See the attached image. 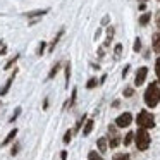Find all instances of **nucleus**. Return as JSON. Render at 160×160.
<instances>
[{
	"mask_svg": "<svg viewBox=\"0 0 160 160\" xmlns=\"http://www.w3.org/2000/svg\"><path fill=\"white\" fill-rule=\"evenodd\" d=\"M93 126H95V122H93V119H88L86 121V124H84V129H83V134L84 136H88L91 131H93Z\"/></svg>",
	"mask_w": 160,
	"mask_h": 160,
	"instance_id": "obj_11",
	"label": "nucleus"
},
{
	"mask_svg": "<svg viewBox=\"0 0 160 160\" xmlns=\"http://www.w3.org/2000/svg\"><path fill=\"white\" fill-rule=\"evenodd\" d=\"M0 47H4V42H0Z\"/></svg>",
	"mask_w": 160,
	"mask_h": 160,
	"instance_id": "obj_36",
	"label": "nucleus"
},
{
	"mask_svg": "<svg viewBox=\"0 0 160 160\" xmlns=\"http://www.w3.org/2000/svg\"><path fill=\"white\" fill-rule=\"evenodd\" d=\"M146 76H148V67H139L136 76H134V86H141L145 83Z\"/></svg>",
	"mask_w": 160,
	"mask_h": 160,
	"instance_id": "obj_5",
	"label": "nucleus"
},
{
	"mask_svg": "<svg viewBox=\"0 0 160 160\" xmlns=\"http://www.w3.org/2000/svg\"><path fill=\"white\" fill-rule=\"evenodd\" d=\"M128 72H129V66H126V67H124V71H122V78L128 76Z\"/></svg>",
	"mask_w": 160,
	"mask_h": 160,
	"instance_id": "obj_33",
	"label": "nucleus"
},
{
	"mask_svg": "<svg viewBox=\"0 0 160 160\" xmlns=\"http://www.w3.org/2000/svg\"><path fill=\"white\" fill-rule=\"evenodd\" d=\"M122 53V45L119 43V45H115V57H121Z\"/></svg>",
	"mask_w": 160,
	"mask_h": 160,
	"instance_id": "obj_29",
	"label": "nucleus"
},
{
	"mask_svg": "<svg viewBox=\"0 0 160 160\" xmlns=\"http://www.w3.org/2000/svg\"><path fill=\"white\" fill-rule=\"evenodd\" d=\"M48 107V98H45V102H43V108Z\"/></svg>",
	"mask_w": 160,
	"mask_h": 160,
	"instance_id": "obj_35",
	"label": "nucleus"
},
{
	"mask_svg": "<svg viewBox=\"0 0 160 160\" xmlns=\"http://www.w3.org/2000/svg\"><path fill=\"white\" fill-rule=\"evenodd\" d=\"M16 136H18V129L14 128V129H12V131L7 134V136H5V139L2 141V146H7L9 143H12V141H14V138H16Z\"/></svg>",
	"mask_w": 160,
	"mask_h": 160,
	"instance_id": "obj_10",
	"label": "nucleus"
},
{
	"mask_svg": "<svg viewBox=\"0 0 160 160\" xmlns=\"http://www.w3.org/2000/svg\"><path fill=\"white\" fill-rule=\"evenodd\" d=\"M97 146H98V150L103 153L105 150H107V138H100V139L97 141Z\"/></svg>",
	"mask_w": 160,
	"mask_h": 160,
	"instance_id": "obj_14",
	"label": "nucleus"
},
{
	"mask_svg": "<svg viewBox=\"0 0 160 160\" xmlns=\"http://www.w3.org/2000/svg\"><path fill=\"white\" fill-rule=\"evenodd\" d=\"M143 2H145V0H143Z\"/></svg>",
	"mask_w": 160,
	"mask_h": 160,
	"instance_id": "obj_37",
	"label": "nucleus"
},
{
	"mask_svg": "<svg viewBox=\"0 0 160 160\" xmlns=\"http://www.w3.org/2000/svg\"><path fill=\"white\" fill-rule=\"evenodd\" d=\"M59 69H60V62H55L53 67L50 69V72H48V79H53V78L57 76V72H59Z\"/></svg>",
	"mask_w": 160,
	"mask_h": 160,
	"instance_id": "obj_13",
	"label": "nucleus"
},
{
	"mask_svg": "<svg viewBox=\"0 0 160 160\" xmlns=\"http://www.w3.org/2000/svg\"><path fill=\"white\" fill-rule=\"evenodd\" d=\"M71 138H72V131H66V134H64V143H71Z\"/></svg>",
	"mask_w": 160,
	"mask_h": 160,
	"instance_id": "obj_27",
	"label": "nucleus"
},
{
	"mask_svg": "<svg viewBox=\"0 0 160 160\" xmlns=\"http://www.w3.org/2000/svg\"><path fill=\"white\" fill-rule=\"evenodd\" d=\"M132 93H134L132 88H126V90H124V97H132Z\"/></svg>",
	"mask_w": 160,
	"mask_h": 160,
	"instance_id": "obj_30",
	"label": "nucleus"
},
{
	"mask_svg": "<svg viewBox=\"0 0 160 160\" xmlns=\"http://www.w3.org/2000/svg\"><path fill=\"white\" fill-rule=\"evenodd\" d=\"M62 35H64V28H62V29H60V31H59V33H57V36H55V38H53V40H52V43H50V48H48V50H50V52H52V50H53V48H55V45H57V43H59V40H60V38H62Z\"/></svg>",
	"mask_w": 160,
	"mask_h": 160,
	"instance_id": "obj_12",
	"label": "nucleus"
},
{
	"mask_svg": "<svg viewBox=\"0 0 160 160\" xmlns=\"http://www.w3.org/2000/svg\"><path fill=\"white\" fill-rule=\"evenodd\" d=\"M132 139H134V132H128V134L124 136V141H122V143L128 146V145H131V143H132Z\"/></svg>",
	"mask_w": 160,
	"mask_h": 160,
	"instance_id": "obj_19",
	"label": "nucleus"
},
{
	"mask_svg": "<svg viewBox=\"0 0 160 160\" xmlns=\"http://www.w3.org/2000/svg\"><path fill=\"white\" fill-rule=\"evenodd\" d=\"M48 14V9H42V11H31V12H26L28 19H33V18H42V16Z\"/></svg>",
	"mask_w": 160,
	"mask_h": 160,
	"instance_id": "obj_9",
	"label": "nucleus"
},
{
	"mask_svg": "<svg viewBox=\"0 0 160 160\" xmlns=\"http://www.w3.org/2000/svg\"><path fill=\"white\" fill-rule=\"evenodd\" d=\"M69 79H71V64H66V88H69Z\"/></svg>",
	"mask_w": 160,
	"mask_h": 160,
	"instance_id": "obj_17",
	"label": "nucleus"
},
{
	"mask_svg": "<svg viewBox=\"0 0 160 160\" xmlns=\"http://www.w3.org/2000/svg\"><path fill=\"white\" fill-rule=\"evenodd\" d=\"M76 95H78V90L74 88V90H72V95H71V100L66 103V107H72V105L76 103Z\"/></svg>",
	"mask_w": 160,
	"mask_h": 160,
	"instance_id": "obj_18",
	"label": "nucleus"
},
{
	"mask_svg": "<svg viewBox=\"0 0 160 160\" xmlns=\"http://www.w3.org/2000/svg\"><path fill=\"white\" fill-rule=\"evenodd\" d=\"M136 124H138L141 129H146V131H148V129L155 128V117H153L152 112L141 110L138 114V117H136Z\"/></svg>",
	"mask_w": 160,
	"mask_h": 160,
	"instance_id": "obj_2",
	"label": "nucleus"
},
{
	"mask_svg": "<svg viewBox=\"0 0 160 160\" xmlns=\"http://www.w3.org/2000/svg\"><path fill=\"white\" fill-rule=\"evenodd\" d=\"M84 121H86V115H84V114H83V117H81V119H79V121H78V122H76V128H74V132H78V131H79V129H81V126H83V124H84Z\"/></svg>",
	"mask_w": 160,
	"mask_h": 160,
	"instance_id": "obj_23",
	"label": "nucleus"
},
{
	"mask_svg": "<svg viewBox=\"0 0 160 160\" xmlns=\"http://www.w3.org/2000/svg\"><path fill=\"white\" fill-rule=\"evenodd\" d=\"M134 141H136V148L141 150V152H145V150H148L150 141H152V139H150V134H148L146 129L139 128L138 131L134 132Z\"/></svg>",
	"mask_w": 160,
	"mask_h": 160,
	"instance_id": "obj_3",
	"label": "nucleus"
},
{
	"mask_svg": "<svg viewBox=\"0 0 160 160\" xmlns=\"http://www.w3.org/2000/svg\"><path fill=\"white\" fill-rule=\"evenodd\" d=\"M157 28H158V33H160V12L157 14Z\"/></svg>",
	"mask_w": 160,
	"mask_h": 160,
	"instance_id": "obj_34",
	"label": "nucleus"
},
{
	"mask_svg": "<svg viewBox=\"0 0 160 160\" xmlns=\"http://www.w3.org/2000/svg\"><path fill=\"white\" fill-rule=\"evenodd\" d=\"M88 160H103V157L97 152H90L88 153Z\"/></svg>",
	"mask_w": 160,
	"mask_h": 160,
	"instance_id": "obj_20",
	"label": "nucleus"
},
{
	"mask_svg": "<svg viewBox=\"0 0 160 160\" xmlns=\"http://www.w3.org/2000/svg\"><path fill=\"white\" fill-rule=\"evenodd\" d=\"M98 84V81H97V78H91V79H88V83H86V88L88 90H93L95 86Z\"/></svg>",
	"mask_w": 160,
	"mask_h": 160,
	"instance_id": "obj_22",
	"label": "nucleus"
},
{
	"mask_svg": "<svg viewBox=\"0 0 160 160\" xmlns=\"http://www.w3.org/2000/svg\"><path fill=\"white\" fill-rule=\"evenodd\" d=\"M108 132H110V141H108V145H110V148H115V146H119V143H121V139H119L117 136V131H115L114 126H108Z\"/></svg>",
	"mask_w": 160,
	"mask_h": 160,
	"instance_id": "obj_7",
	"label": "nucleus"
},
{
	"mask_svg": "<svg viewBox=\"0 0 160 160\" xmlns=\"http://www.w3.org/2000/svg\"><path fill=\"white\" fill-rule=\"evenodd\" d=\"M155 74H157V78H158V83H160V57L157 59V62H155Z\"/></svg>",
	"mask_w": 160,
	"mask_h": 160,
	"instance_id": "obj_25",
	"label": "nucleus"
},
{
	"mask_svg": "<svg viewBox=\"0 0 160 160\" xmlns=\"http://www.w3.org/2000/svg\"><path fill=\"white\" fill-rule=\"evenodd\" d=\"M19 57H21V55H14L12 59H9V62L5 64V67H4V69H5V71H7V69H11V67H12V66H14V64L19 60Z\"/></svg>",
	"mask_w": 160,
	"mask_h": 160,
	"instance_id": "obj_15",
	"label": "nucleus"
},
{
	"mask_svg": "<svg viewBox=\"0 0 160 160\" xmlns=\"http://www.w3.org/2000/svg\"><path fill=\"white\" fill-rule=\"evenodd\" d=\"M16 74H18V69L14 71V74H11V76H9V79L5 81V84H4L2 88H0V97H5V95L9 93V90H11L12 83H14V78H16Z\"/></svg>",
	"mask_w": 160,
	"mask_h": 160,
	"instance_id": "obj_6",
	"label": "nucleus"
},
{
	"mask_svg": "<svg viewBox=\"0 0 160 160\" xmlns=\"http://www.w3.org/2000/svg\"><path fill=\"white\" fill-rule=\"evenodd\" d=\"M145 103L146 107L150 108H155L157 105L160 103V88L157 83H150L148 88L145 91Z\"/></svg>",
	"mask_w": 160,
	"mask_h": 160,
	"instance_id": "obj_1",
	"label": "nucleus"
},
{
	"mask_svg": "<svg viewBox=\"0 0 160 160\" xmlns=\"http://www.w3.org/2000/svg\"><path fill=\"white\" fill-rule=\"evenodd\" d=\"M112 160H131V157H129L128 153H117V155H114Z\"/></svg>",
	"mask_w": 160,
	"mask_h": 160,
	"instance_id": "obj_21",
	"label": "nucleus"
},
{
	"mask_svg": "<svg viewBox=\"0 0 160 160\" xmlns=\"http://www.w3.org/2000/svg\"><path fill=\"white\" fill-rule=\"evenodd\" d=\"M19 152V145H16V146H12V150H11V155H16V153Z\"/></svg>",
	"mask_w": 160,
	"mask_h": 160,
	"instance_id": "obj_31",
	"label": "nucleus"
},
{
	"mask_svg": "<svg viewBox=\"0 0 160 160\" xmlns=\"http://www.w3.org/2000/svg\"><path fill=\"white\" fill-rule=\"evenodd\" d=\"M132 50H134V52H139V50H141V40L139 38L134 40V47H132Z\"/></svg>",
	"mask_w": 160,
	"mask_h": 160,
	"instance_id": "obj_26",
	"label": "nucleus"
},
{
	"mask_svg": "<svg viewBox=\"0 0 160 160\" xmlns=\"http://www.w3.org/2000/svg\"><path fill=\"white\" fill-rule=\"evenodd\" d=\"M45 47H47V43H45V42L40 43V47H38V55H40V57H42V55H43V52H45Z\"/></svg>",
	"mask_w": 160,
	"mask_h": 160,
	"instance_id": "obj_28",
	"label": "nucleus"
},
{
	"mask_svg": "<svg viewBox=\"0 0 160 160\" xmlns=\"http://www.w3.org/2000/svg\"><path fill=\"white\" fill-rule=\"evenodd\" d=\"M60 160H67V152H66V150L60 152Z\"/></svg>",
	"mask_w": 160,
	"mask_h": 160,
	"instance_id": "obj_32",
	"label": "nucleus"
},
{
	"mask_svg": "<svg viewBox=\"0 0 160 160\" xmlns=\"http://www.w3.org/2000/svg\"><path fill=\"white\" fill-rule=\"evenodd\" d=\"M19 114H21V107H18V108H16V112H14V114L11 115V119H9V122H14L16 119L19 117Z\"/></svg>",
	"mask_w": 160,
	"mask_h": 160,
	"instance_id": "obj_24",
	"label": "nucleus"
},
{
	"mask_svg": "<svg viewBox=\"0 0 160 160\" xmlns=\"http://www.w3.org/2000/svg\"><path fill=\"white\" fill-rule=\"evenodd\" d=\"M131 122H132V115L129 114V112H124V114H121L115 119V126H117V128H128Z\"/></svg>",
	"mask_w": 160,
	"mask_h": 160,
	"instance_id": "obj_4",
	"label": "nucleus"
},
{
	"mask_svg": "<svg viewBox=\"0 0 160 160\" xmlns=\"http://www.w3.org/2000/svg\"><path fill=\"white\" fill-rule=\"evenodd\" d=\"M150 19H152V14H143L141 18H139V24L141 26H146L150 22Z\"/></svg>",
	"mask_w": 160,
	"mask_h": 160,
	"instance_id": "obj_16",
	"label": "nucleus"
},
{
	"mask_svg": "<svg viewBox=\"0 0 160 160\" xmlns=\"http://www.w3.org/2000/svg\"><path fill=\"white\" fill-rule=\"evenodd\" d=\"M152 47L155 50V53H160V33H155L152 36Z\"/></svg>",
	"mask_w": 160,
	"mask_h": 160,
	"instance_id": "obj_8",
	"label": "nucleus"
}]
</instances>
